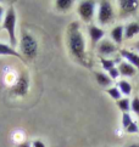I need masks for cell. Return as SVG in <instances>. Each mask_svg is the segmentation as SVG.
Wrapping results in <instances>:
<instances>
[{"label":"cell","mask_w":139,"mask_h":147,"mask_svg":"<svg viewBox=\"0 0 139 147\" xmlns=\"http://www.w3.org/2000/svg\"><path fill=\"white\" fill-rule=\"evenodd\" d=\"M68 48L74 57L79 61L85 60V40L77 23H72L68 28Z\"/></svg>","instance_id":"6da1fadb"},{"label":"cell","mask_w":139,"mask_h":147,"mask_svg":"<svg viewBox=\"0 0 139 147\" xmlns=\"http://www.w3.org/2000/svg\"><path fill=\"white\" fill-rule=\"evenodd\" d=\"M20 48L22 56L28 60H33L38 55V41L31 33H23L21 36Z\"/></svg>","instance_id":"7a4b0ae2"},{"label":"cell","mask_w":139,"mask_h":147,"mask_svg":"<svg viewBox=\"0 0 139 147\" xmlns=\"http://www.w3.org/2000/svg\"><path fill=\"white\" fill-rule=\"evenodd\" d=\"M3 29H5L9 34V41L11 44V48L17 45V38H16V11L14 6H10L3 21Z\"/></svg>","instance_id":"3957f363"},{"label":"cell","mask_w":139,"mask_h":147,"mask_svg":"<svg viewBox=\"0 0 139 147\" xmlns=\"http://www.w3.org/2000/svg\"><path fill=\"white\" fill-rule=\"evenodd\" d=\"M115 12L112 9V5L110 1H100L99 3V11H98V23L101 26L109 24L114 20Z\"/></svg>","instance_id":"277c9868"},{"label":"cell","mask_w":139,"mask_h":147,"mask_svg":"<svg viewBox=\"0 0 139 147\" xmlns=\"http://www.w3.org/2000/svg\"><path fill=\"white\" fill-rule=\"evenodd\" d=\"M77 10H78V13L81 16V18L84 22L89 23L93 20L94 13H95V3L89 1V0H84V1L79 3Z\"/></svg>","instance_id":"5b68a950"},{"label":"cell","mask_w":139,"mask_h":147,"mask_svg":"<svg viewBox=\"0 0 139 147\" xmlns=\"http://www.w3.org/2000/svg\"><path fill=\"white\" fill-rule=\"evenodd\" d=\"M29 90V77L26 72H23L22 74L20 76L18 80L16 82V84L12 86L11 91L14 95H17V96H25L27 95V92Z\"/></svg>","instance_id":"8992f818"},{"label":"cell","mask_w":139,"mask_h":147,"mask_svg":"<svg viewBox=\"0 0 139 147\" xmlns=\"http://www.w3.org/2000/svg\"><path fill=\"white\" fill-rule=\"evenodd\" d=\"M117 50L116 45L112 43L111 40L109 39H103L101 41H99V45H98V52L100 54V56H109L111 54Z\"/></svg>","instance_id":"52a82bcc"},{"label":"cell","mask_w":139,"mask_h":147,"mask_svg":"<svg viewBox=\"0 0 139 147\" xmlns=\"http://www.w3.org/2000/svg\"><path fill=\"white\" fill-rule=\"evenodd\" d=\"M119 5L123 13H133L138 10L139 1H136V0H121V1H119Z\"/></svg>","instance_id":"ba28073f"},{"label":"cell","mask_w":139,"mask_h":147,"mask_svg":"<svg viewBox=\"0 0 139 147\" xmlns=\"http://www.w3.org/2000/svg\"><path fill=\"white\" fill-rule=\"evenodd\" d=\"M88 33L90 36V41H92V45H97V43L103 40V36H104V30L97 27V26H89L88 28Z\"/></svg>","instance_id":"9c48e42d"},{"label":"cell","mask_w":139,"mask_h":147,"mask_svg":"<svg viewBox=\"0 0 139 147\" xmlns=\"http://www.w3.org/2000/svg\"><path fill=\"white\" fill-rule=\"evenodd\" d=\"M121 56L126 59V62L131 63L137 71H139V55L129 50H121Z\"/></svg>","instance_id":"30bf717a"},{"label":"cell","mask_w":139,"mask_h":147,"mask_svg":"<svg viewBox=\"0 0 139 147\" xmlns=\"http://www.w3.org/2000/svg\"><path fill=\"white\" fill-rule=\"evenodd\" d=\"M119 72L121 76H125V77H134L137 74V69L133 67L131 63L123 61L121 62L120 66H119Z\"/></svg>","instance_id":"8fae6325"},{"label":"cell","mask_w":139,"mask_h":147,"mask_svg":"<svg viewBox=\"0 0 139 147\" xmlns=\"http://www.w3.org/2000/svg\"><path fill=\"white\" fill-rule=\"evenodd\" d=\"M0 56H15V57H17V59L25 61L22 54H18L14 48H11V46H9L4 43H0Z\"/></svg>","instance_id":"7c38bea8"},{"label":"cell","mask_w":139,"mask_h":147,"mask_svg":"<svg viewBox=\"0 0 139 147\" xmlns=\"http://www.w3.org/2000/svg\"><path fill=\"white\" fill-rule=\"evenodd\" d=\"M139 33V23L138 22H131L125 27V38L132 39L134 35Z\"/></svg>","instance_id":"4fadbf2b"},{"label":"cell","mask_w":139,"mask_h":147,"mask_svg":"<svg viewBox=\"0 0 139 147\" xmlns=\"http://www.w3.org/2000/svg\"><path fill=\"white\" fill-rule=\"evenodd\" d=\"M111 36L116 44L122 43L125 38V27L123 26H116V27L111 30Z\"/></svg>","instance_id":"5bb4252c"},{"label":"cell","mask_w":139,"mask_h":147,"mask_svg":"<svg viewBox=\"0 0 139 147\" xmlns=\"http://www.w3.org/2000/svg\"><path fill=\"white\" fill-rule=\"evenodd\" d=\"M95 79H97V82H98V84L100 86H104V88L109 86L112 83L111 78L109 76H106L103 72H95Z\"/></svg>","instance_id":"9a60e30c"},{"label":"cell","mask_w":139,"mask_h":147,"mask_svg":"<svg viewBox=\"0 0 139 147\" xmlns=\"http://www.w3.org/2000/svg\"><path fill=\"white\" fill-rule=\"evenodd\" d=\"M73 1L72 0H56L55 1V6L59 11H67L72 7Z\"/></svg>","instance_id":"2e32d148"},{"label":"cell","mask_w":139,"mask_h":147,"mask_svg":"<svg viewBox=\"0 0 139 147\" xmlns=\"http://www.w3.org/2000/svg\"><path fill=\"white\" fill-rule=\"evenodd\" d=\"M119 90H120L121 94H123V95L129 96L131 92H132V85H131V83H128L127 80H120L119 82Z\"/></svg>","instance_id":"e0dca14e"},{"label":"cell","mask_w":139,"mask_h":147,"mask_svg":"<svg viewBox=\"0 0 139 147\" xmlns=\"http://www.w3.org/2000/svg\"><path fill=\"white\" fill-rule=\"evenodd\" d=\"M116 105H117V107H119L122 112H128L131 109V101L127 97L120 98L119 101L116 102Z\"/></svg>","instance_id":"ac0fdd59"},{"label":"cell","mask_w":139,"mask_h":147,"mask_svg":"<svg viewBox=\"0 0 139 147\" xmlns=\"http://www.w3.org/2000/svg\"><path fill=\"white\" fill-rule=\"evenodd\" d=\"M100 61H101V65H103V68L105 71H110V69H112V68H115V61H112V60H108V59H104V57H101L100 59Z\"/></svg>","instance_id":"d6986e66"},{"label":"cell","mask_w":139,"mask_h":147,"mask_svg":"<svg viewBox=\"0 0 139 147\" xmlns=\"http://www.w3.org/2000/svg\"><path fill=\"white\" fill-rule=\"evenodd\" d=\"M106 92H108L114 100H116V101H119L121 98V92L119 90V88H109L108 90H106Z\"/></svg>","instance_id":"ffe728a7"},{"label":"cell","mask_w":139,"mask_h":147,"mask_svg":"<svg viewBox=\"0 0 139 147\" xmlns=\"http://www.w3.org/2000/svg\"><path fill=\"white\" fill-rule=\"evenodd\" d=\"M132 122H133V120H132V117H131L129 113H128V112H123V113H122V127H123L125 129H126Z\"/></svg>","instance_id":"44dd1931"},{"label":"cell","mask_w":139,"mask_h":147,"mask_svg":"<svg viewBox=\"0 0 139 147\" xmlns=\"http://www.w3.org/2000/svg\"><path fill=\"white\" fill-rule=\"evenodd\" d=\"M131 109L139 117V97H134L131 101Z\"/></svg>","instance_id":"7402d4cb"},{"label":"cell","mask_w":139,"mask_h":147,"mask_svg":"<svg viewBox=\"0 0 139 147\" xmlns=\"http://www.w3.org/2000/svg\"><path fill=\"white\" fill-rule=\"evenodd\" d=\"M126 131H127L128 134H136V133H138V131H139L138 124H137L136 122H132V123L126 128Z\"/></svg>","instance_id":"603a6c76"},{"label":"cell","mask_w":139,"mask_h":147,"mask_svg":"<svg viewBox=\"0 0 139 147\" xmlns=\"http://www.w3.org/2000/svg\"><path fill=\"white\" fill-rule=\"evenodd\" d=\"M120 76V72H119V68H112V69L109 71V77L111 78V80L112 79H117Z\"/></svg>","instance_id":"cb8c5ba5"},{"label":"cell","mask_w":139,"mask_h":147,"mask_svg":"<svg viewBox=\"0 0 139 147\" xmlns=\"http://www.w3.org/2000/svg\"><path fill=\"white\" fill-rule=\"evenodd\" d=\"M32 147H45V144L40 140H34L33 144H32Z\"/></svg>","instance_id":"d4e9b609"},{"label":"cell","mask_w":139,"mask_h":147,"mask_svg":"<svg viewBox=\"0 0 139 147\" xmlns=\"http://www.w3.org/2000/svg\"><path fill=\"white\" fill-rule=\"evenodd\" d=\"M5 9H4V6H1V5H0V21H1V18L3 17H5Z\"/></svg>","instance_id":"484cf974"},{"label":"cell","mask_w":139,"mask_h":147,"mask_svg":"<svg viewBox=\"0 0 139 147\" xmlns=\"http://www.w3.org/2000/svg\"><path fill=\"white\" fill-rule=\"evenodd\" d=\"M16 147H32V146H31V144H29V142H22V144L17 145Z\"/></svg>","instance_id":"4316f807"},{"label":"cell","mask_w":139,"mask_h":147,"mask_svg":"<svg viewBox=\"0 0 139 147\" xmlns=\"http://www.w3.org/2000/svg\"><path fill=\"white\" fill-rule=\"evenodd\" d=\"M127 147H139V144H133V145H129V146H127Z\"/></svg>","instance_id":"83f0119b"},{"label":"cell","mask_w":139,"mask_h":147,"mask_svg":"<svg viewBox=\"0 0 139 147\" xmlns=\"http://www.w3.org/2000/svg\"><path fill=\"white\" fill-rule=\"evenodd\" d=\"M136 49H138V51H139V43H137V45H136Z\"/></svg>","instance_id":"f1b7e54d"}]
</instances>
